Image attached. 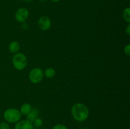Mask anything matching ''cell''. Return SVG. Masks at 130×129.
I'll return each mask as SVG.
<instances>
[{"mask_svg": "<svg viewBox=\"0 0 130 129\" xmlns=\"http://www.w3.org/2000/svg\"><path fill=\"white\" fill-rule=\"evenodd\" d=\"M52 22L48 16H42L38 20V26L42 30H48L50 29Z\"/></svg>", "mask_w": 130, "mask_h": 129, "instance_id": "cell-6", "label": "cell"}, {"mask_svg": "<svg viewBox=\"0 0 130 129\" xmlns=\"http://www.w3.org/2000/svg\"><path fill=\"white\" fill-rule=\"evenodd\" d=\"M8 49L11 53H17L20 50V44L17 41H12L9 44Z\"/></svg>", "mask_w": 130, "mask_h": 129, "instance_id": "cell-9", "label": "cell"}, {"mask_svg": "<svg viewBox=\"0 0 130 129\" xmlns=\"http://www.w3.org/2000/svg\"><path fill=\"white\" fill-rule=\"evenodd\" d=\"M51 1H52L53 2H58V1H60V0H51Z\"/></svg>", "mask_w": 130, "mask_h": 129, "instance_id": "cell-19", "label": "cell"}, {"mask_svg": "<svg viewBox=\"0 0 130 129\" xmlns=\"http://www.w3.org/2000/svg\"><path fill=\"white\" fill-rule=\"evenodd\" d=\"M24 1H26V2H31V1H32L33 0H24Z\"/></svg>", "mask_w": 130, "mask_h": 129, "instance_id": "cell-18", "label": "cell"}, {"mask_svg": "<svg viewBox=\"0 0 130 129\" xmlns=\"http://www.w3.org/2000/svg\"><path fill=\"white\" fill-rule=\"evenodd\" d=\"M21 113L20 111L15 108H9L5 110L3 113V117L7 122L15 123L20 121L21 118Z\"/></svg>", "mask_w": 130, "mask_h": 129, "instance_id": "cell-2", "label": "cell"}, {"mask_svg": "<svg viewBox=\"0 0 130 129\" xmlns=\"http://www.w3.org/2000/svg\"><path fill=\"white\" fill-rule=\"evenodd\" d=\"M123 18L126 22L129 24L130 22V8L129 7L126 8L123 11Z\"/></svg>", "mask_w": 130, "mask_h": 129, "instance_id": "cell-12", "label": "cell"}, {"mask_svg": "<svg viewBox=\"0 0 130 129\" xmlns=\"http://www.w3.org/2000/svg\"><path fill=\"white\" fill-rule=\"evenodd\" d=\"M83 129H90V128H84Z\"/></svg>", "mask_w": 130, "mask_h": 129, "instance_id": "cell-21", "label": "cell"}, {"mask_svg": "<svg viewBox=\"0 0 130 129\" xmlns=\"http://www.w3.org/2000/svg\"><path fill=\"white\" fill-rule=\"evenodd\" d=\"M71 114L73 118L77 121H84L88 118L90 111L85 104L77 102L74 104L71 108Z\"/></svg>", "mask_w": 130, "mask_h": 129, "instance_id": "cell-1", "label": "cell"}, {"mask_svg": "<svg viewBox=\"0 0 130 129\" xmlns=\"http://www.w3.org/2000/svg\"><path fill=\"white\" fill-rule=\"evenodd\" d=\"M124 53L127 56L129 57L130 56V45L129 44H127L125 47H124Z\"/></svg>", "mask_w": 130, "mask_h": 129, "instance_id": "cell-16", "label": "cell"}, {"mask_svg": "<svg viewBox=\"0 0 130 129\" xmlns=\"http://www.w3.org/2000/svg\"><path fill=\"white\" fill-rule=\"evenodd\" d=\"M29 13L25 8H19L15 13V19L19 22H24L29 17Z\"/></svg>", "mask_w": 130, "mask_h": 129, "instance_id": "cell-5", "label": "cell"}, {"mask_svg": "<svg viewBox=\"0 0 130 129\" xmlns=\"http://www.w3.org/2000/svg\"><path fill=\"white\" fill-rule=\"evenodd\" d=\"M32 106L29 103H24L20 107V112L21 113V115H27L30 112V111L32 110Z\"/></svg>", "mask_w": 130, "mask_h": 129, "instance_id": "cell-10", "label": "cell"}, {"mask_svg": "<svg viewBox=\"0 0 130 129\" xmlns=\"http://www.w3.org/2000/svg\"><path fill=\"white\" fill-rule=\"evenodd\" d=\"M43 77L44 72L39 68H33L29 74V80L33 83H38L41 82Z\"/></svg>", "mask_w": 130, "mask_h": 129, "instance_id": "cell-4", "label": "cell"}, {"mask_svg": "<svg viewBox=\"0 0 130 129\" xmlns=\"http://www.w3.org/2000/svg\"><path fill=\"white\" fill-rule=\"evenodd\" d=\"M0 129H10V126L7 122L3 121L0 123Z\"/></svg>", "mask_w": 130, "mask_h": 129, "instance_id": "cell-14", "label": "cell"}, {"mask_svg": "<svg viewBox=\"0 0 130 129\" xmlns=\"http://www.w3.org/2000/svg\"><path fill=\"white\" fill-rule=\"evenodd\" d=\"M52 129H68L67 128V126L66 125H64L63 124H61V123H58V124H56L55 125L53 126Z\"/></svg>", "mask_w": 130, "mask_h": 129, "instance_id": "cell-15", "label": "cell"}, {"mask_svg": "<svg viewBox=\"0 0 130 129\" xmlns=\"http://www.w3.org/2000/svg\"><path fill=\"white\" fill-rule=\"evenodd\" d=\"M15 129H34V125L28 120H21L16 123Z\"/></svg>", "mask_w": 130, "mask_h": 129, "instance_id": "cell-7", "label": "cell"}, {"mask_svg": "<svg viewBox=\"0 0 130 129\" xmlns=\"http://www.w3.org/2000/svg\"><path fill=\"white\" fill-rule=\"evenodd\" d=\"M38 115H39V111L37 109H32L28 115H27V120L33 123L34 120L38 118Z\"/></svg>", "mask_w": 130, "mask_h": 129, "instance_id": "cell-8", "label": "cell"}, {"mask_svg": "<svg viewBox=\"0 0 130 129\" xmlns=\"http://www.w3.org/2000/svg\"><path fill=\"white\" fill-rule=\"evenodd\" d=\"M33 123H34L33 125H34V126H36V127H40V126L43 125V120H42L41 118L38 117L35 120H34Z\"/></svg>", "mask_w": 130, "mask_h": 129, "instance_id": "cell-13", "label": "cell"}, {"mask_svg": "<svg viewBox=\"0 0 130 129\" xmlns=\"http://www.w3.org/2000/svg\"><path fill=\"white\" fill-rule=\"evenodd\" d=\"M40 1H41V2H44V1H47V0H39Z\"/></svg>", "mask_w": 130, "mask_h": 129, "instance_id": "cell-20", "label": "cell"}, {"mask_svg": "<svg viewBox=\"0 0 130 129\" xmlns=\"http://www.w3.org/2000/svg\"><path fill=\"white\" fill-rule=\"evenodd\" d=\"M12 63L15 69L18 70H22L26 67L27 64V59L24 53H15L12 58Z\"/></svg>", "mask_w": 130, "mask_h": 129, "instance_id": "cell-3", "label": "cell"}, {"mask_svg": "<svg viewBox=\"0 0 130 129\" xmlns=\"http://www.w3.org/2000/svg\"><path fill=\"white\" fill-rule=\"evenodd\" d=\"M125 32L126 33L127 35H129V34H130V25L129 24H128V26H127L126 28Z\"/></svg>", "mask_w": 130, "mask_h": 129, "instance_id": "cell-17", "label": "cell"}, {"mask_svg": "<svg viewBox=\"0 0 130 129\" xmlns=\"http://www.w3.org/2000/svg\"><path fill=\"white\" fill-rule=\"evenodd\" d=\"M44 75L48 78H52L55 75V70L53 68H48L44 71Z\"/></svg>", "mask_w": 130, "mask_h": 129, "instance_id": "cell-11", "label": "cell"}]
</instances>
